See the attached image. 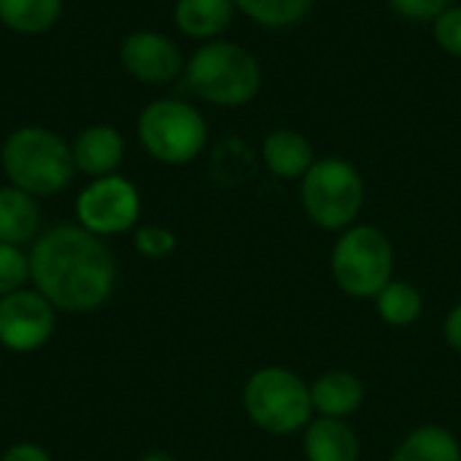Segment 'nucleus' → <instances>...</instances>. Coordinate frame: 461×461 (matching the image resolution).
<instances>
[{"label":"nucleus","mask_w":461,"mask_h":461,"mask_svg":"<svg viewBox=\"0 0 461 461\" xmlns=\"http://www.w3.org/2000/svg\"><path fill=\"white\" fill-rule=\"evenodd\" d=\"M30 284L57 311L92 313L116 289V259L103 238L81 224H57L30 249Z\"/></svg>","instance_id":"obj_1"},{"label":"nucleus","mask_w":461,"mask_h":461,"mask_svg":"<svg viewBox=\"0 0 461 461\" xmlns=\"http://www.w3.org/2000/svg\"><path fill=\"white\" fill-rule=\"evenodd\" d=\"M0 165L11 186L32 197H51L62 192L76 173L70 146L46 127L14 130L3 143Z\"/></svg>","instance_id":"obj_2"},{"label":"nucleus","mask_w":461,"mask_h":461,"mask_svg":"<svg viewBox=\"0 0 461 461\" xmlns=\"http://www.w3.org/2000/svg\"><path fill=\"white\" fill-rule=\"evenodd\" d=\"M186 84L211 105L238 108L257 97L262 68L249 49L230 41H208L186 62Z\"/></svg>","instance_id":"obj_3"},{"label":"nucleus","mask_w":461,"mask_h":461,"mask_svg":"<svg viewBox=\"0 0 461 461\" xmlns=\"http://www.w3.org/2000/svg\"><path fill=\"white\" fill-rule=\"evenodd\" d=\"M243 411L267 435H294L313 419L311 386L289 367H259L243 386Z\"/></svg>","instance_id":"obj_4"},{"label":"nucleus","mask_w":461,"mask_h":461,"mask_svg":"<svg viewBox=\"0 0 461 461\" xmlns=\"http://www.w3.org/2000/svg\"><path fill=\"white\" fill-rule=\"evenodd\" d=\"M300 200L316 227L343 232L357 224L365 205V178L354 162L343 157H324L300 178Z\"/></svg>","instance_id":"obj_5"},{"label":"nucleus","mask_w":461,"mask_h":461,"mask_svg":"<svg viewBox=\"0 0 461 461\" xmlns=\"http://www.w3.org/2000/svg\"><path fill=\"white\" fill-rule=\"evenodd\" d=\"M330 267L343 294L354 300H375L394 278V246L384 230L373 224H351L340 232Z\"/></svg>","instance_id":"obj_6"},{"label":"nucleus","mask_w":461,"mask_h":461,"mask_svg":"<svg viewBox=\"0 0 461 461\" xmlns=\"http://www.w3.org/2000/svg\"><path fill=\"white\" fill-rule=\"evenodd\" d=\"M140 146L162 165H186L208 143L203 113L184 100H154L138 116Z\"/></svg>","instance_id":"obj_7"},{"label":"nucleus","mask_w":461,"mask_h":461,"mask_svg":"<svg viewBox=\"0 0 461 461\" xmlns=\"http://www.w3.org/2000/svg\"><path fill=\"white\" fill-rule=\"evenodd\" d=\"M76 219L97 238L124 235L138 227L140 194L135 184L119 173L95 178L76 197Z\"/></svg>","instance_id":"obj_8"},{"label":"nucleus","mask_w":461,"mask_h":461,"mask_svg":"<svg viewBox=\"0 0 461 461\" xmlns=\"http://www.w3.org/2000/svg\"><path fill=\"white\" fill-rule=\"evenodd\" d=\"M57 327V308L35 289H16L0 297V346L14 354L43 348Z\"/></svg>","instance_id":"obj_9"},{"label":"nucleus","mask_w":461,"mask_h":461,"mask_svg":"<svg viewBox=\"0 0 461 461\" xmlns=\"http://www.w3.org/2000/svg\"><path fill=\"white\" fill-rule=\"evenodd\" d=\"M119 59L124 70L143 84H167L186 68L181 49L167 35L154 30L130 32L122 41Z\"/></svg>","instance_id":"obj_10"},{"label":"nucleus","mask_w":461,"mask_h":461,"mask_svg":"<svg viewBox=\"0 0 461 461\" xmlns=\"http://www.w3.org/2000/svg\"><path fill=\"white\" fill-rule=\"evenodd\" d=\"M70 151H73L76 170L92 178H103L119 170L124 159V138L111 124H92L84 132H78Z\"/></svg>","instance_id":"obj_11"},{"label":"nucleus","mask_w":461,"mask_h":461,"mask_svg":"<svg viewBox=\"0 0 461 461\" xmlns=\"http://www.w3.org/2000/svg\"><path fill=\"white\" fill-rule=\"evenodd\" d=\"M303 432V454L308 461H359V438L346 419L319 416Z\"/></svg>","instance_id":"obj_12"},{"label":"nucleus","mask_w":461,"mask_h":461,"mask_svg":"<svg viewBox=\"0 0 461 461\" xmlns=\"http://www.w3.org/2000/svg\"><path fill=\"white\" fill-rule=\"evenodd\" d=\"M313 413L324 419H346L365 402V384L348 370H330L311 384Z\"/></svg>","instance_id":"obj_13"},{"label":"nucleus","mask_w":461,"mask_h":461,"mask_svg":"<svg viewBox=\"0 0 461 461\" xmlns=\"http://www.w3.org/2000/svg\"><path fill=\"white\" fill-rule=\"evenodd\" d=\"M262 159L278 178H303L316 162V154L303 132L281 127L262 140Z\"/></svg>","instance_id":"obj_14"},{"label":"nucleus","mask_w":461,"mask_h":461,"mask_svg":"<svg viewBox=\"0 0 461 461\" xmlns=\"http://www.w3.org/2000/svg\"><path fill=\"white\" fill-rule=\"evenodd\" d=\"M35 200L38 197L16 186H0V243L19 249L24 243H35L41 230V208Z\"/></svg>","instance_id":"obj_15"},{"label":"nucleus","mask_w":461,"mask_h":461,"mask_svg":"<svg viewBox=\"0 0 461 461\" xmlns=\"http://www.w3.org/2000/svg\"><path fill=\"white\" fill-rule=\"evenodd\" d=\"M232 0H176L173 19L178 30L197 41H213L232 22Z\"/></svg>","instance_id":"obj_16"},{"label":"nucleus","mask_w":461,"mask_h":461,"mask_svg":"<svg viewBox=\"0 0 461 461\" xmlns=\"http://www.w3.org/2000/svg\"><path fill=\"white\" fill-rule=\"evenodd\" d=\"M389 461H461V446L451 429L424 424L402 438Z\"/></svg>","instance_id":"obj_17"},{"label":"nucleus","mask_w":461,"mask_h":461,"mask_svg":"<svg viewBox=\"0 0 461 461\" xmlns=\"http://www.w3.org/2000/svg\"><path fill=\"white\" fill-rule=\"evenodd\" d=\"M62 0H0V22L22 35H38L57 24Z\"/></svg>","instance_id":"obj_18"},{"label":"nucleus","mask_w":461,"mask_h":461,"mask_svg":"<svg viewBox=\"0 0 461 461\" xmlns=\"http://www.w3.org/2000/svg\"><path fill=\"white\" fill-rule=\"evenodd\" d=\"M375 311L389 327H411L421 319L424 297L421 292L402 278H392L375 297Z\"/></svg>","instance_id":"obj_19"},{"label":"nucleus","mask_w":461,"mask_h":461,"mask_svg":"<svg viewBox=\"0 0 461 461\" xmlns=\"http://www.w3.org/2000/svg\"><path fill=\"white\" fill-rule=\"evenodd\" d=\"M232 5L262 27L286 30L308 16L313 0H232Z\"/></svg>","instance_id":"obj_20"},{"label":"nucleus","mask_w":461,"mask_h":461,"mask_svg":"<svg viewBox=\"0 0 461 461\" xmlns=\"http://www.w3.org/2000/svg\"><path fill=\"white\" fill-rule=\"evenodd\" d=\"M30 281V257L19 246L0 243V297L24 289Z\"/></svg>","instance_id":"obj_21"},{"label":"nucleus","mask_w":461,"mask_h":461,"mask_svg":"<svg viewBox=\"0 0 461 461\" xmlns=\"http://www.w3.org/2000/svg\"><path fill=\"white\" fill-rule=\"evenodd\" d=\"M132 243H135V251L146 259H165L176 251V235H173V230H167L162 224L135 227Z\"/></svg>","instance_id":"obj_22"},{"label":"nucleus","mask_w":461,"mask_h":461,"mask_svg":"<svg viewBox=\"0 0 461 461\" xmlns=\"http://www.w3.org/2000/svg\"><path fill=\"white\" fill-rule=\"evenodd\" d=\"M432 32L438 46L461 59V5H448L435 22H432Z\"/></svg>","instance_id":"obj_23"},{"label":"nucleus","mask_w":461,"mask_h":461,"mask_svg":"<svg viewBox=\"0 0 461 461\" xmlns=\"http://www.w3.org/2000/svg\"><path fill=\"white\" fill-rule=\"evenodd\" d=\"M389 5L408 22H435L451 0H389Z\"/></svg>","instance_id":"obj_24"},{"label":"nucleus","mask_w":461,"mask_h":461,"mask_svg":"<svg viewBox=\"0 0 461 461\" xmlns=\"http://www.w3.org/2000/svg\"><path fill=\"white\" fill-rule=\"evenodd\" d=\"M0 461H54L49 456V451H43L41 446H35V443H16V446H11Z\"/></svg>","instance_id":"obj_25"},{"label":"nucleus","mask_w":461,"mask_h":461,"mask_svg":"<svg viewBox=\"0 0 461 461\" xmlns=\"http://www.w3.org/2000/svg\"><path fill=\"white\" fill-rule=\"evenodd\" d=\"M443 335H446V343L459 351L461 354V303H456L448 316H446V324H443Z\"/></svg>","instance_id":"obj_26"},{"label":"nucleus","mask_w":461,"mask_h":461,"mask_svg":"<svg viewBox=\"0 0 461 461\" xmlns=\"http://www.w3.org/2000/svg\"><path fill=\"white\" fill-rule=\"evenodd\" d=\"M140 461H176V459H173L167 451H149V454H146Z\"/></svg>","instance_id":"obj_27"}]
</instances>
